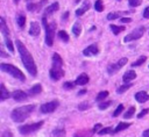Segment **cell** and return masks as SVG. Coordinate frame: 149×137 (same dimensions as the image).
<instances>
[{
	"mask_svg": "<svg viewBox=\"0 0 149 137\" xmlns=\"http://www.w3.org/2000/svg\"><path fill=\"white\" fill-rule=\"evenodd\" d=\"M47 1L48 0H41L40 2H29V3H27V10H29V12H40L41 9H42V7L47 3Z\"/></svg>",
	"mask_w": 149,
	"mask_h": 137,
	"instance_id": "10",
	"label": "cell"
},
{
	"mask_svg": "<svg viewBox=\"0 0 149 137\" xmlns=\"http://www.w3.org/2000/svg\"><path fill=\"white\" fill-rule=\"evenodd\" d=\"M19 1H20V0H14V2H15V3H17Z\"/></svg>",
	"mask_w": 149,
	"mask_h": 137,
	"instance_id": "51",
	"label": "cell"
},
{
	"mask_svg": "<svg viewBox=\"0 0 149 137\" xmlns=\"http://www.w3.org/2000/svg\"><path fill=\"white\" fill-rule=\"evenodd\" d=\"M143 17L144 19H149V6L146 7V9L143 10Z\"/></svg>",
	"mask_w": 149,
	"mask_h": 137,
	"instance_id": "46",
	"label": "cell"
},
{
	"mask_svg": "<svg viewBox=\"0 0 149 137\" xmlns=\"http://www.w3.org/2000/svg\"><path fill=\"white\" fill-rule=\"evenodd\" d=\"M52 66H57V67H62L63 66V59L56 52L52 55Z\"/></svg>",
	"mask_w": 149,
	"mask_h": 137,
	"instance_id": "20",
	"label": "cell"
},
{
	"mask_svg": "<svg viewBox=\"0 0 149 137\" xmlns=\"http://www.w3.org/2000/svg\"><path fill=\"white\" fill-rule=\"evenodd\" d=\"M65 136V129L63 127H58L52 131V137H63Z\"/></svg>",
	"mask_w": 149,
	"mask_h": 137,
	"instance_id": "24",
	"label": "cell"
},
{
	"mask_svg": "<svg viewBox=\"0 0 149 137\" xmlns=\"http://www.w3.org/2000/svg\"><path fill=\"white\" fill-rule=\"evenodd\" d=\"M112 132H114V130L112 129V127H106V128H102L98 134L99 135H106V134H112Z\"/></svg>",
	"mask_w": 149,
	"mask_h": 137,
	"instance_id": "37",
	"label": "cell"
},
{
	"mask_svg": "<svg viewBox=\"0 0 149 137\" xmlns=\"http://www.w3.org/2000/svg\"><path fill=\"white\" fill-rule=\"evenodd\" d=\"M58 8H59V3H58V2H54V3H51L50 6H48V7L44 9L43 17H48V16H50L52 13L57 12V10H58Z\"/></svg>",
	"mask_w": 149,
	"mask_h": 137,
	"instance_id": "12",
	"label": "cell"
},
{
	"mask_svg": "<svg viewBox=\"0 0 149 137\" xmlns=\"http://www.w3.org/2000/svg\"><path fill=\"white\" fill-rule=\"evenodd\" d=\"M12 96H13V99L15 100V101H17V102H21V101H24L29 95H28V93H26V92H23V91H21V89H19V91H15V92H13V94H12Z\"/></svg>",
	"mask_w": 149,
	"mask_h": 137,
	"instance_id": "13",
	"label": "cell"
},
{
	"mask_svg": "<svg viewBox=\"0 0 149 137\" xmlns=\"http://www.w3.org/2000/svg\"><path fill=\"white\" fill-rule=\"evenodd\" d=\"M99 53V48L97 44H91L87 48H85L83 50V55L86 57H91V56H95Z\"/></svg>",
	"mask_w": 149,
	"mask_h": 137,
	"instance_id": "11",
	"label": "cell"
},
{
	"mask_svg": "<svg viewBox=\"0 0 149 137\" xmlns=\"http://www.w3.org/2000/svg\"><path fill=\"white\" fill-rule=\"evenodd\" d=\"M58 37L63 42H69V34L66 31H64V30H59L58 31Z\"/></svg>",
	"mask_w": 149,
	"mask_h": 137,
	"instance_id": "31",
	"label": "cell"
},
{
	"mask_svg": "<svg viewBox=\"0 0 149 137\" xmlns=\"http://www.w3.org/2000/svg\"><path fill=\"white\" fill-rule=\"evenodd\" d=\"M122 110H123V104H119L118 107H116V109H115V111L113 113V116L114 117H116V116H119L121 113H122Z\"/></svg>",
	"mask_w": 149,
	"mask_h": 137,
	"instance_id": "40",
	"label": "cell"
},
{
	"mask_svg": "<svg viewBox=\"0 0 149 137\" xmlns=\"http://www.w3.org/2000/svg\"><path fill=\"white\" fill-rule=\"evenodd\" d=\"M72 33H73V35L77 36V37L80 35V33H81V26H80L79 22H76V23L72 26Z\"/></svg>",
	"mask_w": 149,
	"mask_h": 137,
	"instance_id": "27",
	"label": "cell"
},
{
	"mask_svg": "<svg viewBox=\"0 0 149 137\" xmlns=\"http://www.w3.org/2000/svg\"><path fill=\"white\" fill-rule=\"evenodd\" d=\"M1 137H13V134H12V131H9V130H5L3 132H2V136Z\"/></svg>",
	"mask_w": 149,
	"mask_h": 137,
	"instance_id": "44",
	"label": "cell"
},
{
	"mask_svg": "<svg viewBox=\"0 0 149 137\" xmlns=\"http://www.w3.org/2000/svg\"><path fill=\"white\" fill-rule=\"evenodd\" d=\"M109 28H111V30L113 31L114 35H119L121 31H123V30L126 29L123 26H115V24H111Z\"/></svg>",
	"mask_w": 149,
	"mask_h": 137,
	"instance_id": "26",
	"label": "cell"
},
{
	"mask_svg": "<svg viewBox=\"0 0 149 137\" xmlns=\"http://www.w3.org/2000/svg\"><path fill=\"white\" fill-rule=\"evenodd\" d=\"M34 109H35V106H34V104H28V106L17 107V108H15V109L12 111L10 117H12V120H13L14 122H17V123L23 122V121L31 114V111H33Z\"/></svg>",
	"mask_w": 149,
	"mask_h": 137,
	"instance_id": "2",
	"label": "cell"
},
{
	"mask_svg": "<svg viewBox=\"0 0 149 137\" xmlns=\"http://www.w3.org/2000/svg\"><path fill=\"white\" fill-rule=\"evenodd\" d=\"M27 1H30V0H27Z\"/></svg>",
	"mask_w": 149,
	"mask_h": 137,
	"instance_id": "52",
	"label": "cell"
},
{
	"mask_svg": "<svg viewBox=\"0 0 149 137\" xmlns=\"http://www.w3.org/2000/svg\"><path fill=\"white\" fill-rule=\"evenodd\" d=\"M0 68H1V71H3V72H6V73L10 74L12 77H14L15 79H19L20 81H24V80H26V75H24L16 66H14V65H12V64L1 63V64H0Z\"/></svg>",
	"mask_w": 149,
	"mask_h": 137,
	"instance_id": "4",
	"label": "cell"
},
{
	"mask_svg": "<svg viewBox=\"0 0 149 137\" xmlns=\"http://www.w3.org/2000/svg\"><path fill=\"white\" fill-rule=\"evenodd\" d=\"M136 78V72L134 71V70H128L125 74H123V77H122V80H123V82H130V80H134Z\"/></svg>",
	"mask_w": 149,
	"mask_h": 137,
	"instance_id": "16",
	"label": "cell"
},
{
	"mask_svg": "<svg viewBox=\"0 0 149 137\" xmlns=\"http://www.w3.org/2000/svg\"><path fill=\"white\" fill-rule=\"evenodd\" d=\"M120 68H121V67L119 66L118 63H115V64H109V65L107 66V72H108V74H114V73H116Z\"/></svg>",
	"mask_w": 149,
	"mask_h": 137,
	"instance_id": "23",
	"label": "cell"
},
{
	"mask_svg": "<svg viewBox=\"0 0 149 137\" xmlns=\"http://www.w3.org/2000/svg\"><path fill=\"white\" fill-rule=\"evenodd\" d=\"M59 102L57 100H54V101H50V102H47V103H43L40 108V110L43 113V114H49V113H52L56 110V108L58 107Z\"/></svg>",
	"mask_w": 149,
	"mask_h": 137,
	"instance_id": "8",
	"label": "cell"
},
{
	"mask_svg": "<svg viewBox=\"0 0 149 137\" xmlns=\"http://www.w3.org/2000/svg\"><path fill=\"white\" fill-rule=\"evenodd\" d=\"M41 33V28H40V24L35 21H33L30 23V28H29V35L31 36H38Z\"/></svg>",
	"mask_w": 149,
	"mask_h": 137,
	"instance_id": "15",
	"label": "cell"
},
{
	"mask_svg": "<svg viewBox=\"0 0 149 137\" xmlns=\"http://www.w3.org/2000/svg\"><path fill=\"white\" fill-rule=\"evenodd\" d=\"M16 23H17V26H19L20 28H23L24 24H26V16H24L23 14L17 15V17H16Z\"/></svg>",
	"mask_w": 149,
	"mask_h": 137,
	"instance_id": "29",
	"label": "cell"
},
{
	"mask_svg": "<svg viewBox=\"0 0 149 137\" xmlns=\"http://www.w3.org/2000/svg\"><path fill=\"white\" fill-rule=\"evenodd\" d=\"M90 30H95V27H94V26H92V27H91V29H90Z\"/></svg>",
	"mask_w": 149,
	"mask_h": 137,
	"instance_id": "50",
	"label": "cell"
},
{
	"mask_svg": "<svg viewBox=\"0 0 149 137\" xmlns=\"http://www.w3.org/2000/svg\"><path fill=\"white\" fill-rule=\"evenodd\" d=\"M93 135L92 130H80L73 135V137H91Z\"/></svg>",
	"mask_w": 149,
	"mask_h": 137,
	"instance_id": "22",
	"label": "cell"
},
{
	"mask_svg": "<svg viewBox=\"0 0 149 137\" xmlns=\"http://www.w3.org/2000/svg\"><path fill=\"white\" fill-rule=\"evenodd\" d=\"M68 17H69V12H66V13H64V14L62 15V21H66Z\"/></svg>",
	"mask_w": 149,
	"mask_h": 137,
	"instance_id": "47",
	"label": "cell"
},
{
	"mask_svg": "<svg viewBox=\"0 0 149 137\" xmlns=\"http://www.w3.org/2000/svg\"><path fill=\"white\" fill-rule=\"evenodd\" d=\"M134 113H135V107H134V106H132V107H130V108H129V109L123 114V117H125V118H130V117L134 115Z\"/></svg>",
	"mask_w": 149,
	"mask_h": 137,
	"instance_id": "34",
	"label": "cell"
},
{
	"mask_svg": "<svg viewBox=\"0 0 149 137\" xmlns=\"http://www.w3.org/2000/svg\"><path fill=\"white\" fill-rule=\"evenodd\" d=\"M49 74H50V78L55 81L59 80L61 78H63L64 75V70L62 67H57V66H52L49 71Z\"/></svg>",
	"mask_w": 149,
	"mask_h": 137,
	"instance_id": "9",
	"label": "cell"
},
{
	"mask_svg": "<svg viewBox=\"0 0 149 137\" xmlns=\"http://www.w3.org/2000/svg\"><path fill=\"white\" fill-rule=\"evenodd\" d=\"M144 31H146V28L143 27V26H140V27H136L132 33H129L125 38H123V41L125 42H132V41H136V39H139V38H141L142 36H143V34H144Z\"/></svg>",
	"mask_w": 149,
	"mask_h": 137,
	"instance_id": "6",
	"label": "cell"
},
{
	"mask_svg": "<svg viewBox=\"0 0 149 137\" xmlns=\"http://www.w3.org/2000/svg\"><path fill=\"white\" fill-rule=\"evenodd\" d=\"M149 113V109L148 108H144V109H142L140 113H139V115H137V118H142L144 115H147Z\"/></svg>",
	"mask_w": 149,
	"mask_h": 137,
	"instance_id": "42",
	"label": "cell"
},
{
	"mask_svg": "<svg viewBox=\"0 0 149 137\" xmlns=\"http://www.w3.org/2000/svg\"><path fill=\"white\" fill-rule=\"evenodd\" d=\"M132 86H133V84H129V82H127V84H125V85L120 86V87L116 89V93H119V94H121V93H125V92H126L127 89H129Z\"/></svg>",
	"mask_w": 149,
	"mask_h": 137,
	"instance_id": "32",
	"label": "cell"
},
{
	"mask_svg": "<svg viewBox=\"0 0 149 137\" xmlns=\"http://www.w3.org/2000/svg\"><path fill=\"white\" fill-rule=\"evenodd\" d=\"M107 96H108V92H107V91H101V92L98 93V95H97V98H95V101H97V102H101V101H104Z\"/></svg>",
	"mask_w": 149,
	"mask_h": 137,
	"instance_id": "28",
	"label": "cell"
},
{
	"mask_svg": "<svg viewBox=\"0 0 149 137\" xmlns=\"http://www.w3.org/2000/svg\"><path fill=\"white\" fill-rule=\"evenodd\" d=\"M130 124H132V123H128V122H121V123H119L118 127L114 129V132H113V134H116V132H120L121 130L127 129L128 127H130Z\"/></svg>",
	"mask_w": 149,
	"mask_h": 137,
	"instance_id": "25",
	"label": "cell"
},
{
	"mask_svg": "<svg viewBox=\"0 0 149 137\" xmlns=\"http://www.w3.org/2000/svg\"><path fill=\"white\" fill-rule=\"evenodd\" d=\"M146 60H147V57H146V56H142V57H140L136 62H134V63L132 64V66H134V67H135V66H140V65H142Z\"/></svg>",
	"mask_w": 149,
	"mask_h": 137,
	"instance_id": "36",
	"label": "cell"
},
{
	"mask_svg": "<svg viewBox=\"0 0 149 137\" xmlns=\"http://www.w3.org/2000/svg\"><path fill=\"white\" fill-rule=\"evenodd\" d=\"M119 20H120V22H122V23H129V22H132V19H130V17H120Z\"/></svg>",
	"mask_w": 149,
	"mask_h": 137,
	"instance_id": "45",
	"label": "cell"
},
{
	"mask_svg": "<svg viewBox=\"0 0 149 137\" xmlns=\"http://www.w3.org/2000/svg\"><path fill=\"white\" fill-rule=\"evenodd\" d=\"M41 92H42V86H41V84H36V85H34V86L28 91V95H29V96H35V95L40 94Z\"/></svg>",
	"mask_w": 149,
	"mask_h": 137,
	"instance_id": "18",
	"label": "cell"
},
{
	"mask_svg": "<svg viewBox=\"0 0 149 137\" xmlns=\"http://www.w3.org/2000/svg\"><path fill=\"white\" fill-rule=\"evenodd\" d=\"M15 45H16V48H17L19 55H20V57H21V60H22V63H23L26 70L28 71V73H29L30 75L35 77V75L37 74V67H36V64H35V62H34L33 56L30 55V52L27 50V48L24 46V44H23L21 41L16 39V41H15Z\"/></svg>",
	"mask_w": 149,
	"mask_h": 137,
	"instance_id": "1",
	"label": "cell"
},
{
	"mask_svg": "<svg viewBox=\"0 0 149 137\" xmlns=\"http://www.w3.org/2000/svg\"><path fill=\"white\" fill-rule=\"evenodd\" d=\"M128 3H129L130 7H137L142 3V0H129Z\"/></svg>",
	"mask_w": 149,
	"mask_h": 137,
	"instance_id": "41",
	"label": "cell"
},
{
	"mask_svg": "<svg viewBox=\"0 0 149 137\" xmlns=\"http://www.w3.org/2000/svg\"><path fill=\"white\" fill-rule=\"evenodd\" d=\"M135 99H136L137 102L144 103V102H147V101L149 100V94H148L146 91H140V92H137V93L135 94Z\"/></svg>",
	"mask_w": 149,
	"mask_h": 137,
	"instance_id": "14",
	"label": "cell"
},
{
	"mask_svg": "<svg viewBox=\"0 0 149 137\" xmlns=\"http://www.w3.org/2000/svg\"><path fill=\"white\" fill-rule=\"evenodd\" d=\"M113 103V101L112 100H107V101H102L100 104H99V109L100 110H102V109H107L111 104Z\"/></svg>",
	"mask_w": 149,
	"mask_h": 137,
	"instance_id": "33",
	"label": "cell"
},
{
	"mask_svg": "<svg viewBox=\"0 0 149 137\" xmlns=\"http://www.w3.org/2000/svg\"><path fill=\"white\" fill-rule=\"evenodd\" d=\"M121 14H125V13H119V12H112V13H108V14H107V20L112 21V20L120 19Z\"/></svg>",
	"mask_w": 149,
	"mask_h": 137,
	"instance_id": "30",
	"label": "cell"
},
{
	"mask_svg": "<svg viewBox=\"0 0 149 137\" xmlns=\"http://www.w3.org/2000/svg\"><path fill=\"white\" fill-rule=\"evenodd\" d=\"M74 86H76V82H72V81H65V82L63 84V87H64L65 89H73Z\"/></svg>",
	"mask_w": 149,
	"mask_h": 137,
	"instance_id": "39",
	"label": "cell"
},
{
	"mask_svg": "<svg viewBox=\"0 0 149 137\" xmlns=\"http://www.w3.org/2000/svg\"><path fill=\"white\" fill-rule=\"evenodd\" d=\"M91 7V5H90V2L88 1H85L84 2V5L80 7V8H78L77 10H76V15L77 16H81L83 14H85L87 10H88V8Z\"/></svg>",
	"mask_w": 149,
	"mask_h": 137,
	"instance_id": "19",
	"label": "cell"
},
{
	"mask_svg": "<svg viewBox=\"0 0 149 137\" xmlns=\"http://www.w3.org/2000/svg\"><path fill=\"white\" fill-rule=\"evenodd\" d=\"M142 136H143V137H149V129L144 130V131H143V134H142Z\"/></svg>",
	"mask_w": 149,
	"mask_h": 137,
	"instance_id": "48",
	"label": "cell"
},
{
	"mask_svg": "<svg viewBox=\"0 0 149 137\" xmlns=\"http://www.w3.org/2000/svg\"><path fill=\"white\" fill-rule=\"evenodd\" d=\"M88 80H90V78H88V75L86 74V73H81V74H79L78 77H77V79H76V85H80V86H84V85H86L87 82H88Z\"/></svg>",
	"mask_w": 149,
	"mask_h": 137,
	"instance_id": "17",
	"label": "cell"
},
{
	"mask_svg": "<svg viewBox=\"0 0 149 137\" xmlns=\"http://www.w3.org/2000/svg\"><path fill=\"white\" fill-rule=\"evenodd\" d=\"M0 31H1L2 36H3V41H5V44H6L7 49H8L10 52H13V51H14V46H13V43H12L10 37H9V30H8V28H7L6 20H5L3 17L0 19Z\"/></svg>",
	"mask_w": 149,
	"mask_h": 137,
	"instance_id": "5",
	"label": "cell"
},
{
	"mask_svg": "<svg viewBox=\"0 0 149 137\" xmlns=\"http://www.w3.org/2000/svg\"><path fill=\"white\" fill-rule=\"evenodd\" d=\"M94 9L97 12H102L104 10V5H102V1L101 0H97L95 3H94Z\"/></svg>",
	"mask_w": 149,
	"mask_h": 137,
	"instance_id": "35",
	"label": "cell"
},
{
	"mask_svg": "<svg viewBox=\"0 0 149 137\" xmlns=\"http://www.w3.org/2000/svg\"><path fill=\"white\" fill-rule=\"evenodd\" d=\"M102 129V125L100 124V123H97L94 127H93V129H92V131H93V134H95V132H99L100 130Z\"/></svg>",
	"mask_w": 149,
	"mask_h": 137,
	"instance_id": "43",
	"label": "cell"
},
{
	"mask_svg": "<svg viewBox=\"0 0 149 137\" xmlns=\"http://www.w3.org/2000/svg\"><path fill=\"white\" fill-rule=\"evenodd\" d=\"M90 108V103L87 102V101H84V102H80L79 104H78V109L79 110H86V109H88Z\"/></svg>",
	"mask_w": 149,
	"mask_h": 137,
	"instance_id": "38",
	"label": "cell"
},
{
	"mask_svg": "<svg viewBox=\"0 0 149 137\" xmlns=\"http://www.w3.org/2000/svg\"><path fill=\"white\" fill-rule=\"evenodd\" d=\"M85 93H86V89H81V91H79L78 94H79V95H83V94H85Z\"/></svg>",
	"mask_w": 149,
	"mask_h": 137,
	"instance_id": "49",
	"label": "cell"
},
{
	"mask_svg": "<svg viewBox=\"0 0 149 137\" xmlns=\"http://www.w3.org/2000/svg\"><path fill=\"white\" fill-rule=\"evenodd\" d=\"M42 22L45 29V43L48 46H52L54 38H55V30H56V22H47V17H42Z\"/></svg>",
	"mask_w": 149,
	"mask_h": 137,
	"instance_id": "3",
	"label": "cell"
},
{
	"mask_svg": "<svg viewBox=\"0 0 149 137\" xmlns=\"http://www.w3.org/2000/svg\"><path fill=\"white\" fill-rule=\"evenodd\" d=\"M9 92L6 89V87H5V85L3 84H1V86H0V100L1 101H5L6 99H8L9 98Z\"/></svg>",
	"mask_w": 149,
	"mask_h": 137,
	"instance_id": "21",
	"label": "cell"
},
{
	"mask_svg": "<svg viewBox=\"0 0 149 137\" xmlns=\"http://www.w3.org/2000/svg\"><path fill=\"white\" fill-rule=\"evenodd\" d=\"M43 121H40V122H37V123H33V124H26V125H22V127H20V132L22 134V135H29V134H31V132H35V131H37L42 125H43Z\"/></svg>",
	"mask_w": 149,
	"mask_h": 137,
	"instance_id": "7",
	"label": "cell"
}]
</instances>
